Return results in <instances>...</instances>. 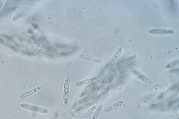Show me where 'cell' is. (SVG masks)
<instances>
[{"label": "cell", "instance_id": "8fae6325", "mask_svg": "<svg viewBox=\"0 0 179 119\" xmlns=\"http://www.w3.org/2000/svg\"><path fill=\"white\" fill-rule=\"evenodd\" d=\"M137 76L139 79L141 80L142 82H144L145 83L149 85H151L153 84V82L152 80L148 78V77L144 74L138 73L137 74Z\"/></svg>", "mask_w": 179, "mask_h": 119}, {"label": "cell", "instance_id": "3957f363", "mask_svg": "<svg viewBox=\"0 0 179 119\" xmlns=\"http://www.w3.org/2000/svg\"><path fill=\"white\" fill-rule=\"evenodd\" d=\"M137 56L135 55V54L130 56L129 58L117 64L115 68L116 69L118 70L125 68V67L128 65L129 64L134 61L137 59Z\"/></svg>", "mask_w": 179, "mask_h": 119}, {"label": "cell", "instance_id": "8992f818", "mask_svg": "<svg viewBox=\"0 0 179 119\" xmlns=\"http://www.w3.org/2000/svg\"><path fill=\"white\" fill-rule=\"evenodd\" d=\"M78 56L81 59L94 62V63H102L104 62L103 60L101 59L96 57L85 55V54H80V55Z\"/></svg>", "mask_w": 179, "mask_h": 119}, {"label": "cell", "instance_id": "30bf717a", "mask_svg": "<svg viewBox=\"0 0 179 119\" xmlns=\"http://www.w3.org/2000/svg\"><path fill=\"white\" fill-rule=\"evenodd\" d=\"M103 108L104 105L103 103H100L97 107L96 112L94 113L91 119H98L102 110H103Z\"/></svg>", "mask_w": 179, "mask_h": 119}, {"label": "cell", "instance_id": "7a4b0ae2", "mask_svg": "<svg viewBox=\"0 0 179 119\" xmlns=\"http://www.w3.org/2000/svg\"><path fill=\"white\" fill-rule=\"evenodd\" d=\"M122 48L120 47L106 64L105 66L106 69L110 68L111 67L114 65L118 60L121 58L122 55Z\"/></svg>", "mask_w": 179, "mask_h": 119}, {"label": "cell", "instance_id": "9c48e42d", "mask_svg": "<svg viewBox=\"0 0 179 119\" xmlns=\"http://www.w3.org/2000/svg\"><path fill=\"white\" fill-rule=\"evenodd\" d=\"M96 108L97 106L96 105H93L79 119H87L96 110Z\"/></svg>", "mask_w": 179, "mask_h": 119}, {"label": "cell", "instance_id": "9a60e30c", "mask_svg": "<svg viewBox=\"0 0 179 119\" xmlns=\"http://www.w3.org/2000/svg\"><path fill=\"white\" fill-rule=\"evenodd\" d=\"M31 24L33 27H34V28H35V29H37L38 27V25L37 24H36V23L34 22H32L31 23Z\"/></svg>", "mask_w": 179, "mask_h": 119}, {"label": "cell", "instance_id": "5bb4252c", "mask_svg": "<svg viewBox=\"0 0 179 119\" xmlns=\"http://www.w3.org/2000/svg\"><path fill=\"white\" fill-rule=\"evenodd\" d=\"M6 2V1L5 0H2V1H0V11L3 7L4 5L5 2Z\"/></svg>", "mask_w": 179, "mask_h": 119}, {"label": "cell", "instance_id": "4fadbf2b", "mask_svg": "<svg viewBox=\"0 0 179 119\" xmlns=\"http://www.w3.org/2000/svg\"><path fill=\"white\" fill-rule=\"evenodd\" d=\"M131 85L130 84H128L125 87V88L123 91V92L124 93V94H126L128 92L129 90L130 89V87H131Z\"/></svg>", "mask_w": 179, "mask_h": 119}, {"label": "cell", "instance_id": "7c38bea8", "mask_svg": "<svg viewBox=\"0 0 179 119\" xmlns=\"http://www.w3.org/2000/svg\"><path fill=\"white\" fill-rule=\"evenodd\" d=\"M117 88L120 94H121L123 93V89L121 82L120 80H118L117 82Z\"/></svg>", "mask_w": 179, "mask_h": 119}, {"label": "cell", "instance_id": "52a82bcc", "mask_svg": "<svg viewBox=\"0 0 179 119\" xmlns=\"http://www.w3.org/2000/svg\"><path fill=\"white\" fill-rule=\"evenodd\" d=\"M124 102V100L119 101L114 104L106 108L104 110L103 112L105 113H108L116 110L118 108L123 104Z\"/></svg>", "mask_w": 179, "mask_h": 119}, {"label": "cell", "instance_id": "6da1fadb", "mask_svg": "<svg viewBox=\"0 0 179 119\" xmlns=\"http://www.w3.org/2000/svg\"><path fill=\"white\" fill-rule=\"evenodd\" d=\"M70 84V78L68 76L65 79L63 88V102L66 105H67L69 103Z\"/></svg>", "mask_w": 179, "mask_h": 119}, {"label": "cell", "instance_id": "ba28073f", "mask_svg": "<svg viewBox=\"0 0 179 119\" xmlns=\"http://www.w3.org/2000/svg\"><path fill=\"white\" fill-rule=\"evenodd\" d=\"M42 89V88L41 87H36L35 88L29 90V91L24 93V94L20 95V97L22 98H24L30 96L39 91Z\"/></svg>", "mask_w": 179, "mask_h": 119}, {"label": "cell", "instance_id": "5b68a950", "mask_svg": "<svg viewBox=\"0 0 179 119\" xmlns=\"http://www.w3.org/2000/svg\"><path fill=\"white\" fill-rule=\"evenodd\" d=\"M100 79V77L99 76H97L92 78L86 80H83L77 82L74 84V86H84L93 83L95 82Z\"/></svg>", "mask_w": 179, "mask_h": 119}, {"label": "cell", "instance_id": "277c9868", "mask_svg": "<svg viewBox=\"0 0 179 119\" xmlns=\"http://www.w3.org/2000/svg\"><path fill=\"white\" fill-rule=\"evenodd\" d=\"M173 52V50H170L152 54V55H150L148 56V59L150 60H153L157 59L164 57L165 56L172 54Z\"/></svg>", "mask_w": 179, "mask_h": 119}]
</instances>
